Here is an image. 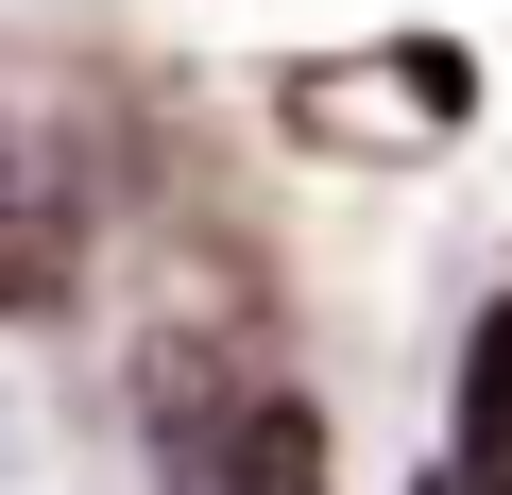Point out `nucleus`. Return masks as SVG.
I'll use <instances>...</instances> for the list:
<instances>
[{"instance_id": "nucleus-1", "label": "nucleus", "mask_w": 512, "mask_h": 495, "mask_svg": "<svg viewBox=\"0 0 512 495\" xmlns=\"http://www.w3.org/2000/svg\"><path fill=\"white\" fill-rule=\"evenodd\" d=\"M86 291V222H69V188H0V308H69Z\"/></svg>"}, {"instance_id": "nucleus-2", "label": "nucleus", "mask_w": 512, "mask_h": 495, "mask_svg": "<svg viewBox=\"0 0 512 495\" xmlns=\"http://www.w3.org/2000/svg\"><path fill=\"white\" fill-rule=\"evenodd\" d=\"M222 495H325V427H308V393H256V410H239Z\"/></svg>"}, {"instance_id": "nucleus-3", "label": "nucleus", "mask_w": 512, "mask_h": 495, "mask_svg": "<svg viewBox=\"0 0 512 495\" xmlns=\"http://www.w3.org/2000/svg\"><path fill=\"white\" fill-rule=\"evenodd\" d=\"M410 495H512V461H495V427H478V444H461V461H427V478H410Z\"/></svg>"}]
</instances>
